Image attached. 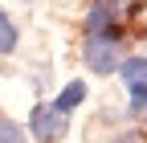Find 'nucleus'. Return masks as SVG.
Here are the masks:
<instances>
[{
	"label": "nucleus",
	"instance_id": "obj_6",
	"mask_svg": "<svg viewBox=\"0 0 147 143\" xmlns=\"http://www.w3.org/2000/svg\"><path fill=\"white\" fill-rule=\"evenodd\" d=\"M16 45H21V29H16V21L0 8V53H16Z\"/></svg>",
	"mask_w": 147,
	"mask_h": 143
},
{
	"label": "nucleus",
	"instance_id": "obj_7",
	"mask_svg": "<svg viewBox=\"0 0 147 143\" xmlns=\"http://www.w3.org/2000/svg\"><path fill=\"white\" fill-rule=\"evenodd\" d=\"M127 115L131 119H147V86H131L127 90Z\"/></svg>",
	"mask_w": 147,
	"mask_h": 143
},
{
	"label": "nucleus",
	"instance_id": "obj_8",
	"mask_svg": "<svg viewBox=\"0 0 147 143\" xmlns=\"http://www.w3.org/2000/svg\"><path fill=\"white\" fill-rule=\"evenodd\" d=\"M0 143H25V131L12 119H4V115H0Z\"/></svg>",
	"mask_w": 147,
	"mask_h": 143
},
{
	"label": "nucleus",
	"instance_id": "obj_10",
	"mask_svg": "<svg viewBox=\"0 0 147 143\" xmlns=\"http://www.w3.org/2000/svg\"><path fill=\"white\" fill-rule=\"evenodd\" d=\"M143 37H147V29H143Z\"/></svg>",
	"mask_w": 147,
	"mask_h": 143
},
{
	"label": "nucleus",
	"instance_id": "obj_4",
	"mask_svg": "<svg viewBox=\"0 0 147 143\" xmlns=\"http://www.w3.org/2000/svg\"><path fill=\"white\" fill-rule=\"evenodd\" d=\"M119 78L127 82V90L131 86H147V53H127L119 61Z\"/></svg>",
	"mask_w": 147,
	"mask_h": 143
},
{
	"label": "nucleus",
	"instance_id": "obj_1",
	"mask_svg": "<svg viewBox=\"0 0 147 143\" xmlns=\"http://www.w3.org/2000/svg\"><path fill=\"white\" fill-rule=\"evenodd\" d=\"M86 37H106V41H123L127 37V12L115 0H90L86 21H82Z\"/></svg>",
	"mask_w": 147,
	"mask_h": 143
},
{
	"label": "nucleus",
	"instance_id": "obj_2",
	"mask_svg": "<svg viewBox=\"0 0 147 143\" xmlns=\"http://www.w3.org/2000/svg\"><path fill=\"white\" fill-rule=\"evenodd\" d=\"M123 61V41H106V37H82V65L98 78L119 74Z\"/></svg>",
	"mask_w": 147,
	"mask_h": 143
},
{
	"label": "nucleus",
	"instance_id": "obj_9",
	"mask_svg": "<svg viewBox=\"0 0 147 143\" xmlns=\"http://www.w3.org/2000/svg\"><path fill=\"white\" fill-rule=\"evenodd\" d=\"M115 4H123L127 16H135V12H139V0H115Z\"/></svg>",
	"mask_w": 147,
	"mask_h": 143
},
{
	"label": "nucleus",
	"instance_id": "obj_3",
	"mask_svg": "<svg viewBox=\"0 0 147 143\" xmlns=\"http://www.w3.org/2000/svg\"><path fill=\"white\" fill-rule=\"evenodd\" d=\"M65 131H69V115H61L53 102H37L29 111V135L37 143H57Z\"/></svg>",
	"mask_w": 147,
	"mask_h": 143
},
{
	"label": "nucleus",
	"instance_id": "obj_5",
	"mask_svg": "<svg viewBox=\"0 0 147 143\" xmlns=\"http://www.w3.org/2000/svg\"><path fill=\"white\" fill-rule=\"evenodd\" d=\"M82 102H86V82H78V78H74V82H65L61 90H57V98H53V106H57L61 115H69V111H78Z\"/></svg>",
	"mask_w": 147,
	"mask_h": 143
}]
</instances>
